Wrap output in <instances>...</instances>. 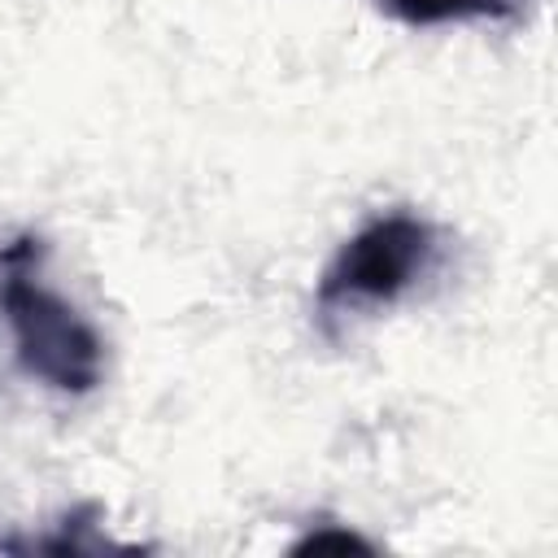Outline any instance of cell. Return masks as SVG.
Returning <instances> with one entry per match:
<instances>
[{"label":"cell","mask_w":558,"mask_h":558,"mask_svg":"<svg viewBox=\"0 0 558 558\" xmlns=\"http://www.w3.org/2000/svg\"><path fill=\"white\" fill-rule=\"evenodd\" d=\"M436 227L410 209H388L366 218L323 266L314 288L318 318H344L357 310L392 305L436 266Z\"/></svg>","instance_id":"cell-2"},{"label":"cell","mask_w":558,"mask_h":558,"mask_svg":"<svg viewBox=\"0 0 558 558\" xmlns=\"http://www.w3.org/2000/svg\"><path fill=\"white\" fill-rule=\"evenodd\" d=\"M379 9L405 26H445V22H497L519 9V0H379Z\"/></svg>","instance_id":"cell-3"},{"label":"cell","mask_w":558,"mask_h":558,"mask_svg":"<svg viewBox=\"0 0 558 558\" xmlns=\"http://www.w3.org/2000/svg\"><path fill=\"white\" fill-rule=\"evenodd\" d=\"M318 554V549H371V541L366 536H357V532H349V527H340V532H327V527H314V532H305L296 545H292V554Z\"/></svg>","instance_id":"cell-4"},{"label":"cell","mask_w":558,"mask_h":558,"mask_svg":"<svg viewBox=\"0 0 558 558\" xmlns=\"http://www.w3.org/2000/svg\"><path fill=\"white\" fill-rule=\"evenodd\" d=\"M48 244L31 231L0 244V318L17 366L61 397H87L105 379V340L92 318L44 279Z\"/></svg>","instance_id":"cell-1"}]
</instances>
